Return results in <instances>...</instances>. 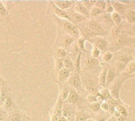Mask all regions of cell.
I'll use <instances>...</instances> for the list:
<instances>
[{
  "mask_svg": "<svg viewBox=\"0 0 135 121\" xmlns=\"http://www.w3.org/2000/svg\"><path fill=\"white\" fill-rule=\"evenodd\" d=\"M52 17L54 18L55 21L56 22L57 26L58 27L59 26V29H61L62 31H63L64 32L68 34L71 37H73L74 39H78L79 31H78V26H75L71 22H70L69 20L59 18V17H55L54 15H52Z\"/></svg>",
  "mask_w": 135,
  "mask_h": 121,
  "instance_id": "6da1fadb",
  "label": "cell"
},
{
  "mask_svg": "<svg viewBox=\"0 0 135 121\" xmlns=\"http://www.w3.org/2000/svg\"><path fill=\"white\" fill-rule=\"evenodd\" d=\"M81 80L82 83L83 89L89 91L91 94H96L98 92V80L90 72H85L81 76Z\"/></svg>",
  "mask_w": 135,
  "mask_h": 121,
  "instance_id": "7a4b0ae2",
  "label": "cell"
},
{
  "mask_svg": "<svg viewBox=\"0 0 135 121\" xmlns=\"http://www.w3.org/2000/svg\"><path fill=\"white\" fill-rule=\"evenodd\" d=\"M132 56H131L130 54H119L117 55V57H115V59L113 60V65L112 66L115 69L117 74L118 73H122L125 68L127 67V65H128V63L133 60H131Z\"/></svg>",
  "mask_w": 135,
  "mask_h": 121,
  "instance_id": "3957f363",
  "label": "cell"
},
{
  "mask_svg": "<svg viewBox=\"0 0 135 121\" xmlns=\"http://www.w3.org/2000/svg\"><path fill=\"white\" fill-rule=\"evenodd\" d=\"M125 80H126L125 78L119 76V77H116L112 82V83L108 86L109 87L108 89L110 92V94H111V97L112 99L120 101V90H121V87Z\"/></svg>",
  "mask_w": 135,
  "mask_h": 121,
  "instance_id": "277c9868",
  "label": "cell"
},
{
  "mask_svg": "<svg viewBox=\"0 0 135 121\" xmlns=\"http://www.w3.org/2000/svg\"><path fill=\"white\" fill-rule=\"evenodd\" d=\"M75 40L76 39H74L73 37H71L70 35H69L68 34H66V32H64L63 31L59 29V31L58 32V37H57L55 46L66 50L68 47L70 46V45L73 43L75 42Z\"/></svg>",
  "mask_w": 135,
  "mask_h": 121,
  "instance_id": "5b68a950",
  "label": "cell"
},
{
  "mask_svg": "<svg viewBox=\"0 0 135 121\" xmlns=\"http://www.w3.org/2000/svg\"><path fill=\"white\" fill-rule=\"evenodd\" d=\"M111 43L114 47H123V46H129L131 45H134L135 39L134 37H131L127 35L121 34L116 37H113Z\"/></svg>",
  "mask_w": 135,
  "mask_h": 121,
  "instance_id": "8992f818",
  "label": "cell"
},
{
  "mask_svg": "<svg viewBox=\"0 0 135 121\" xmlns=\"http://www.w3.org/2000/svg\"><path fill=\"white\" fill-rule=\"evenodd\" d=\"M66 82H67V84L70 87L76 90L79 94H81L84 92V89L82 87V83H81L80 74H78L75 72H72Z\"/></svg>",
  "mask_w": 135,
  "mask_h": 121,
  "instance_id": "52a82bcc",
  "label": "cell"
},
{
  "mask_svg": "<svg viewBox=\"0 0 135 121\" xmlns=\"http://www.w3.org/2000/svg\"><path fill=\"white\" fill-rule=\"evenodd\" d=\"M86 41L91 43L93 46L97 48L100 52L101 51L106 52L109 48V42L108 41V39H106L102 36H95L87 39Z\"/></svg>",
  "mask_w": 135,
  "mask_h": 121,
  "instance_id": "ba28073f",
  "label": "cell"
},
{
  "mask_svg": "<svg viewBox=\"0 0 135 121\" xmlns=\"http://www.w3.org/2000/svg\"><path fill=\"white\" fill-rule=\"evenodd\" d=\"M47 13H51L52 15L61 18V19H64L66 20L70 21V17L69 15L67 13L66 10H62L59 8H58L53 2V1H49L47 2Z\"/></svg>",
  "mask_w": 135,
  "mask_h": 121,
  "instance_id": "9c48e42d",
  "label": "cell"
},
{
  "mask_svg": "<svg viewBox=\"0 0 135 121\" xmlns=\"http://www.w3.org/2000/svg\"><path fill=\"white\" fill-rule=\"evenodd\" d=\"M85 26L90 30L97 33L99 36L108 35V31L102 27V25L95 19H89L85 22Z\"/></svg>",
  "mask_w": 135,
  "mask_h": 121,
  "instance_id": "30bf717a",
  "label": "cell"
},
{
  "mask_svg": "<svg viewBox=\"0 0 135 121\" xmlns=\"http://www.w3.org/2000/svg\"><path fill=\"white\" fill-rule=\"evenodd\" d=\"M66 11H67V13H68L69 17H70V21L73 24H74L75 26H77V25L79 26V25H81V24L85 23V22L88 20V18H86V17H83V16H81V15H80V14L75 13V12L72 9V8L67 9Z\"/></svg>",
  "mask_w": 135,
  "mask_h": 121,
  "instance_id": "8fae6325",
  "label": "cell"
},
{
  "mask_svg": "<svg viewBox=\"0 0 135 121\" xmlns=\"http://www.w3.org/2000/svg\"><path fill=\"white\" fill-rule=\"evenodd\" d=\"M75 113H76V109L74 105L63 102L62 106V117H63L66 119L72 118L74 117Z\"/></svg>",
  "mask_w": 135,
  "mask_h": 121,
  "instance_id": "7c38bea8",
  "label": "cell"
},
{
  "mask_svg": "<svg viewBox=\"0 0 135 121\" xmlns=\"http://www.w3.org/2000/svg\"><path fill=\"white\" fill-rule=\"evenodd\" d=\"M111 3L114 9V12H116L119 14H120L123 18L125 17V13L127 10L130 9L129 6L123 4L120 1H111Z\"/></svg>",
  "mask_w": 135,
  "mask_h": 121,
  "instance_id": "4fadbf2b",
  "label": "cell"
},
{
  "mask_svg": "<svg viewBox=\"0 0 135 121\" xmlns=\"http://www.w3.org/2000/svg\"><path fill=\"white\" fill-rule=\"evenodd\" d=\"M10 94H11L10 88L8 83H6V81L2 82V87H1V93H0V106H2L3 102L8 97L11 96Z\"/></svg>",
  "mask_w": 135,
  "mask_h": 121,
  "instance_id": "5bb4252c",
  "label": "cell"
},
{
  "mask_svg": "<svg viewBox=\"0 0 135 121\" xmlns=\"http://www.w3.org/2000/svg\"><path fill=\"white\" fill-rule=\"evenodd\" d=\"M74 4L75 5L73 6L71 8H72V9L75 13H78V14L85 17H86L88 19L90 17H89V10L81 4V1L80 2H75Z\"/></svg>",
  "mask_w": 135,
  "mask_h": 121,
  "instance_id": "9a60e30c",
  "label": "cell"
},
{
  "mask_svg": "<svg viewBox=\"0 0 135 121\" xmlns=\"http://www.w3.org/2000/svg\"><path fill=\"white\" fill-rule=\"evenodd\" d=\"M78 31H79V35H81V38L85 39V40H87L90 38L95 37V36H99L97 33H95L94 31L90 30L86 26H78Z\"/></svg>",
  "mask_w": 135,
  "mask_h": 121,
  "instance_id": "2e32d148",
  "label": "cell"
},
{
  "mask_svg": "<svg viewBox=\"0 0 135 121\" xmlns=\"http://www.w3.org/2000/svg\"><path fill=\"white\" fill-rule=\"evenodd\" d=\"M79 101H80V94L78 93V91L70 87L68 97L65 102L67 103L72 104V105H76L77 103L79 102Z\"/></svg>",
  "mask_w": 135,
  "mask_h": 121,
  "instance_id": "e0dca14e",
  "label": "cell"
},
{
  "mask_svg": "<svg viewBox=\"0 0 135 121\" xmlns=\"http://www.w3.org/2000/svg\"><path fill=\"white\" fill-rule=\"evenodd\" d=\"M59 84V98L62 101V102H65L68 97V94H69V92H70V87L66 83H58Z\"/></svg>",
  "mask_w": 135,
  "mask_h": 121,
  "instance_id": "ac0fdd59",
  "label": "cell"
},
{
  "mask_svg": "<svg viewBox=\"0 0 135 121\" xmlns=\"http://www.w3.org/2000/svg\"><path fill=\"white\" fill-rule=\"evenodd\" d=\"M28 118V117H26L25 115L21 113L19 110L14 109L13 112H11L10 113L8 114L7 120L8 121H23Z\"/></svg>",
  "mask_w": 135,
  "mask_h": 121,
  "instance_id": "d6986e66",
  "label": "cell"
},
{
  "mask_svg": "<svg viewBox=\"0 0 135 121\" xmlns=\"http://www.w3.org/2000/svg\"><path fill=\"white\" fill-rule=\"evenodd\" d=\"M70 72L66 69H62L61 70H59L57 72V77H58V83H66L70 76Z\"/></svg>",
  "mask_w": 135,
  "mask_h": 121,
  "instance_id": "ffe728a7",
  "label": "cell"
},
{
  "mask_svg": "<svg viewBox=\"0 0 135 121\" xmlns=\"http://www.w3.org/2000/svg\"><path fill=\"white\" fill-rule=\"evenodd\" d=\"M116 77H117V72H116L115 69L112 65H111L110 67H108L107 78H106V87H108Z\"/></svg>",
  "mask_w": 135,
  "mask_h": 121,
  "instance_id": "44dd1931",
  "label": "cell"
},
{
  "mask_svg": "<svg viewBox=\"0 0 135 121\" xmlns=\"http://www.w3.org/2000/svg\"><path fill=\"white\" fill-rule=\"evenodd\" d=\"M2 107L3 108V109H4L8 114L10 113L11 112H13V111L15 109V103H14V102H13V98H12L11 96L8 97V98L5 100V102H3Z\"/></svg>",
  "mask_w": 135,
  "mask_h": 121,
  "instance_id": "7402d4cb",
  "label": "cell"
},
{
  "mask_svg": "<svg viewBox=\"0 0 135 121\" xmlns=\"http://www.w3.org/2000/svg\"><path fill=\"white\" fill-rule=\"evenodd\" d=\"M99 64V61L97 59L93 58L91 56H86V57L84 60V65L85 67L88 69V70H91L93 69L95 67L97 66V65Z\"/></svg>",
  "mask_w": 135,
  "mask_h": 121,
  "instance_id": "603a6c76",
  "label": "cell"
},
{
  "mask_svg": "<svg viewBox=\"0 0 135 121\" xmlns=\"http://www.w3.org/2000/svg\"><path fill=\"white\" fill-rule=\"evenodd\" d=\"M54 4L59 9L62 10H67L70 9L75 2H71V1H53Z\"/></svg>",
  "mask_w": 135,
  "mask_h": 121,
  "instance_id": "cb8c5ba5",
  "label": "cell"
},
{
  "mask_svg": "<svg viewBox=\"0 0 135 121\" xmlns=\"http://www.w3.org/2000/svg\"><path fill=\"white\" fill-rule=\"evenodd\" d=\"M74 118V121H86L87 120L90 119L91 117L87 112L81 109V110L76 111Z\"/></svg>",
  "mask_w": 135,
  "mask_h": 121,
  "instance_id": "d4e9b609",
  "label": "cell"
},
{
  "mask_svg": "<svg viewBox=\"0 0 135 121\" xmlns=\"http://www.w3.org/2000/svg\"><path fill=\"white\" fill-rule=\"evenodd\" d=\"M107 71H108V66L104 65L102 67L101 72L99 76L98 80V84L99 86L101 87H106V78H107Z\"/></svg>",
  "mask_w": 135,
  "mask_h": 121,
  "instance_id": "484cf974",
  "label": "cell"
},
{
  "mask_svg": "<svg viewBox=\"0 0 135 121\" xmlns=\"http://www.w3.org/2000/svg\"><path fill=\"white\" fill-rule=\"evenodd\" d=\"M62 103L63 102L59 98H58V101L55 106V107L53 108V111L51 115L56 116V117H62Z\"/></svg>",
  "mask_w": 135,
  "mask_h": 121,
  "instance_id": "4316f807",
  "label": "cell"
},
{
  "mask_svg": "<svg viewBox=\"0 0 135 121\" xmlns=\"http://www.w3.org/2000/svg\"><path fill=\"white\" fill-rule=\"evenodd\" d=\"M62 64H63V68L68 69L70 72L74 71V61H72V59L68 55L62 60Z\"/></svg>",
  "mask_w": 135,
  "mask_h": 121,
  "instance_id": "83f0119b",
  "label": "cell"
},
{
  "mask_svg": "<svg viewBox=\"0 0 135 121\" xmlns=\"http://www.w3.org/2000/svg\"><path fill=\"white\" fill-rule=\"evenodd\" d=\"M5 20H9V13L2 4V2H0V20L3 22Z\"/></svg>",
  "mask_w": 135,
  "mask_h": 121,
  "instance_id": "f1b7e54d",
  "label": "cell"
},
{
  "mask_svg": "<svg viewBox=\"0 0 135 121\" xmlns=\"http://www.w3.org/2000/svg\"><path fill=\"white\" fill-rule=\"evenodd\" d=\"M115 110L119 113L120 116L122 117H124L126 118L128 117L129 116V113H128V110H127V108L123 105V103H119L116 106H115Z\"/></svg>",
  "mask_w": 135,
  "mask_h": 121,
  "instance_id": "f546056e",
  "label": "cell"
},
{
  "mask_svg": "<svg viewBox=\"0 0 135 121\" xmlns=\"http://www.w3.org/2000/svg\"><path fill=\"white\" fill-rule=\"evenodd\" d=\"M127 22L131 24H134L135 23V10L133 9H128L125 13V17H124Z\"/></svg>",
  "mask_w": 135,
  "mask_h": 121,
  "instance_id": "4dcf8cb0",
  "label": "cell"
},
{
  "mask_svg": "<svg viewBox=\"0 0 135 121\" xmlns=\"http://www.w3.org/2000/svg\"><path fill=\"white\" fill-rule=\"evenodd\" d=\"M67 56V53L66 50L62 49V48H59L57 47L55 50V54H54V58H58L60 60H63Z\"/></svg>",
  "mask_w": 135,
  "mask_h": 121,
  "instance_id": "1f68e13d",
  "label": "cell"
},
{
  "mask_svg": "<svg viewBox=\"0 0 135 121\" xmlns=\"http://www.w3.org/2000/svg\"><path fill=\"white\" fill-rule=\"evenodd\" d=\"M110 17H111V19H112V22H113L115 26H119L123 22V17H121L120 14H119L116 12H113L111 14Z\"/></svg>",
  "mask_w": 135,
  "mask_h": 121,
  "instance_id": "d6a6232c",
  "label": "cell"
},
{
  "mask_svg": "<svg viewBox=\"0 0 135 121\" xmlns=\"http://www.w3.org/2000/svg\"><path fill=\"white\" fill-rule=\"evenodd\" d=\"M104 13V12L103 10L98 9L97 7H96L94 6L89 10V17H97Z\"/></svg>",
  "mask_w": 135,
  "mask_h": 121,
  "instance_id": "836d02e7",
  "label": "cell"
},
{
  "mask_svg": "<svg viewBox=\"0 0 135 121\" xmlns=\"http://www.w3.org/2000/svg\"><path fill=\"white\" fill-rule=\"evenodd\" d=\"M85 42L86 40L81 37L76 39V43L78 45V47L81 52H88V50L85 49Z\"/></svg>",
  "mask_w": 135,
  "mask_h": 121,
  "instance_id": "e575fe53",
  "label": "cell"
},
{
  "mask_svg": "<svg viewBox=\"0 0 135 121\" xmlns=\"http://www.w3.org/2000/svg\"><path fill=\"white\" fill-rule=\"evenodd\" d=\"M114 57V55H113V53L111 52V51H106L104 52V54H103L102 56V59H103V61L104 62H109L111 61H112Z\"/></svg>",
  "mask_w": 135,
  "mask_h": 121,
  "instance_id": "d590c367",
  "label": "cell"
},
{
  "mask_svg": "<svg viewBox=\"0 0 135 121\" xmlns=\"http://www.w3.org/2000/svg\"><path fill=\"white\" fill-rule=\"evenodd\" d=\"M99 93L101 94V96L103 97V98H104V101H107V100H110V99H112V97H111V94H110V92H109V91H108V87H106V88H104V89H103V90L100 91V92H99Z\"/></svg>",
  "mask_w": 135,
  "mask_h": 121,
  "instance_id": "8d00e7d4",
  "label": "cell"
},
{
  "mask_svg": "<svg viewBox=\"0 0 135 121\" xmlns=\"http://www.w3.org/2000/svg\"><path fill=\"white\" fill-rule=\"evenodd\" d=\"M54 59H55V72H58L59 70L63 69L62 60H60L58 58H54Z\"/></svg>",
  "mask_w": 135,
  "mask_h": 121,
  "instance_id": "74e56055",
  "label": "cell"
},
{
  "mask_svg": "<svg viewBox=\"0 0 135 121\" xmlns=\"http://www.w3.org/2000/svg\"><path fill=\"white\" fill-rule=\"evenodd\" d=\"M89 107L94 113H99L100 111V103H99V102H94V103L89 104Z\"/></svg>",
  "mask_w": 135,
  "mask_h": 121,
  "instance_id": "f35d334b",
  "label": "cell"
},
{
  "mask_svg": "<svg viewBox=\"0 0 135 121\" xmlns=\"http://www.w3.org/2000/svg\"><path fill=\"white\" fill-rule=\"evenodd\" d=\"M18 2H10V1H6V2H2V4L4 5V6L6 7V9H7V11L9 13L10 9L16 6V4H17Z\"/></svg>",
  "mask_w": 135,
  "mask_h": 121,
  "instance_id": "ab89813d",
  "label": "cell"
},
{
  "mask_svg": "<svg viewBox=\"0 0 135 121\" xmlns=\"http://www.w3.org/2000/svg\"><path fill=\"white\" fill-rule=\"evenodd\" d=\"M114 12V9L112 6L111 1H106V6L104 9V13L106 14H112Z\"/></svg>",
  "mask_w": 135,
  "mask_h": 121,
  "instance_id": "60d3db41",
  "label": "cell"
},
{
  "mask_svg": "<svg viewBox=\"0 0 135 121\" xmlns=\"http://www.w3.org/2000/svg\"><path fill=\"white\" fill-rule=\"evenodd\" d=\"M81 4L89 10V12L96 2V1H81Z\"/></svg>",
  "mask_w": 135,
  "mask_h": 121,
  "instance_id": "b9f144b4",
  "label": "cell"
},
{
  "mask_svg": "<svg viewBox=\"0 0 135 121\" xmlns=\"http://www.w3.org/2000/svg\"><path fill=\"white\" fill-rule=\"evenodd\" d=\"M100 54H101V52L97 49V48H96V47H94V46H93V50H92V51H91V57H93V58H94V59H98V57H100Z\"/></svg>",
  "mask_w": 135,
  "mask_h": 121,
  "instance_id": "7bdbcfd3",
  "label": "cell"
},
{
  "mask_svg": "<svg viewBox=\"0 0 135 121\" xmlns=\"http://www.w3.org/2000/svg\"><path fill=\"white\" fill-rule=\"evenodd\" d=\"M94 6L97 7L98 9H100L104 12V9L106 6V1H96Z\"/></svg>",
  "mask_w": 135,
  "mask_h": 121,
  "instance_id": "ee69618b",
  "label": "cell"
},
{
  "mask_svg": "<svg viewBox=\"0 0 135 121\" xmlns=\"http://www.w3.org/2000/svg\"><path fill=\"white\" fill-rule=\"evenodd\" d=\"M86 100L88 101V102L89 104L94 103V102H97V97H96V94H88L86 96Z\"/></svg>",
  "mask_w": 135,
  "mask_h": 121,
  "instance_id": "f6af8a7d",
  "label": "cell"
},
{
  "mask_svg": "<svg viewBox=\"0 0 135 121\" xmlns=\"http://www.w3.org/2000/svg\"><path fill=\"white\" fill-rule=\"evenodd\" d=\"M8 118V113L3 109L2 106H0V120L6 121Z\"/></svg>",
  "mask_w": 135,
  "mask_h": 121,
  "instance_id": "bcb514c9",
  "label": "cell"
},
{
  "mask_svg": "<svg viewBox=\"0 0 135 121\" xmlns=\"http://www.w3.org/2000/svg\"><path fill=\"white\" fill-rule=\"evenodd\" d=\"M109 109V104L108 102H103L100 103V109L103 110L104 113H108Z\"/></svg>",
  "mask_w": 135,
  "mask_h": 121,
  "instance_id": "7dc6e473",
  "label": "cell"
},
{
  "mask_svg": "<svg viewBox=\"0 0 135 121\" xmlns=\"http://www.w3.org/2000/svg\"><path fill=\"white\" fill-rule=\"evenodd\" d=\"M51 121H66V118H64L63 117H56V116L51 115Z\"/></svg>",
  "mask_w": 135,
  "mask_h": 121,
  "instance_id": "c3c4849f",
  "label": "cell"
},
{
  "mask_svg": "<svg viewBox=\"0 0 135 121\" xmlns=\"http://www.w3.org/2000/svg\"><path fill=\"white\" fill-rule=\"evenodd\" d=\"M115 121H127V118L122 117V116H119V117L115 118Z\"/></svg>",
  "mask_w": 135,
  "mask_h": 121,
  "instance_id": "681fc988",
  "label": "cell"
},
{
  "mask_svg": "<svg viewBox=\"0 0 135 121\" xmlns=\"http://www.w3.org/2000/svg\"><path fill=\"white\" fill-rule=\"evenodd\" d=\"M107 121H115V118H114L113 117H110L107 120Z\"/></svg>",
  "mask_w": 135,
  "mask_h": 121,
  "instance_id": "f907efd6",
  "label": "cell"
},
{
  "mask_svg": "<svg viewBox=\"0 0 135 121\" xmlns=\"http://www.w3.org/2000/svg\"><path fill=\"white\" fill-rule=\"evenodd\" d=\"M86 121H96V120H93V119H91V118H90V119L87 120H86Z\"/></svg>",
  "mask_w": 135,
  "mask_h": 121,
  "instance_id": "816d5d0a",
  "label": "cell"
},
{
  "mask_svg": "<svg viewBox=\"0 0 135 121\" xmlns=\"http://www.w3.org/2000/svg\"><path fill=\"white\" fill-rule=\"evenodd\" d=\"M1 87H2V80H0V93H1Z\"/></svg>",
  "mask_w": 135,
  "mask_h": 121,
  "instance_id": "f5cc1de1",
  "label": "cell"
},
{
  "mask_svg": "<svg viewBox=\"0 0 135 121\" xmlns=\"http://www.w3.org/2000/svg\"><path fill=\"white\" fill-rule=\"evenodd\" d=\"M23 121H30V120H29V118H28V119H26V120H25Z\"/></svg>",
  "mask_w": 135,
  "mask_h": 121,
  "instance_id": "db71d44e",
  "label": "cell"
},
{
  "mask_svg": "<svg viewBox=\"0 0 135 121\" xmlns=\"http://www.w3.org/2000/svg\"><path fill=\"white\" fill-rule=\"evenodd\" d=\"M0 121H1V120H0Z\"/></svg>",
  "mask_w": 135,
  "mask_h": 121,
  "instance_id": "11a10c76",
  "label": "cell"
}]
</instances>
